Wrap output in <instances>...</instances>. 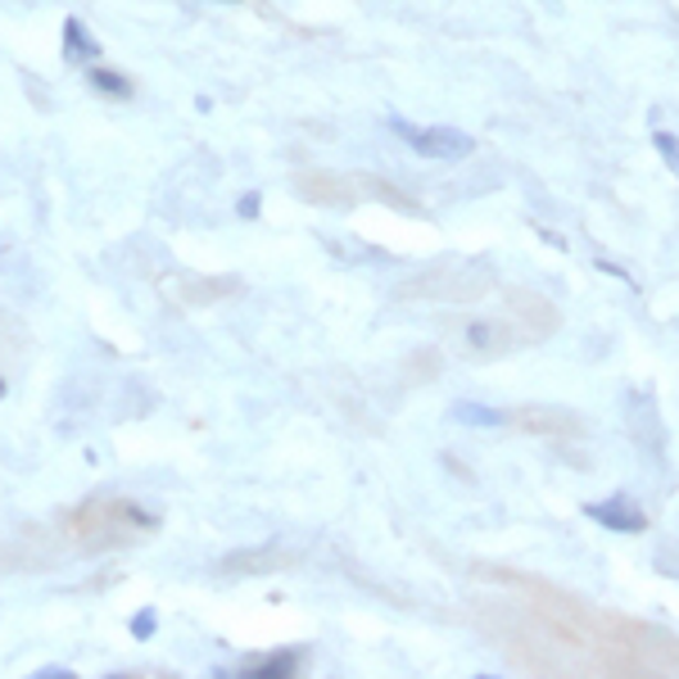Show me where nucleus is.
<instances>
[{
	"instance_id": "ddd939ff",
	"label": "nucleus",
	"mask_w": 679,
	"mask_h": 679,
	"mask_svg": "<svg viewBox=\"0 0 679 679\" xmlns=\"http://www.w3.org/2000/svg\"><path fill=\"white\" fill-rule=\"evenodd\" d=\"M0 254H6V246H0Z\"/></svg>"
},
{
	"instance_id": "f8f14e48",
	"label": "nucleus",
	"mask_w": 679,
	"mask_h": 679,
	"mask_svg": "<svg viewBox=\"0 0 679 679\" xmlns=\"http://www.w3.org/2000/svg\"><path fill=\"white\" fill-rule=\"evenodd\" d=\"M0 399H6V380H0Z\"/></svg>"
},
{
	"instance_id": "9b49d317",
	"label": "nucleus",
	"mask_w": 679,
	"mask_h": 679,
	"mask_svg": "<svg viewBox=\"0 0 679 679\" xmlns=\"http://www.w3.org/2000/svg\"><path fill=\"white\" fill-rule=\"evenodd\" d=\"M218 6H240V0H218Z\"/></svg>"
},
{
	"instance_id": "39448f33",
	"label": "nucleus",
	"mask_w": 679,
	"mask_h": 679,
	"mask_svg": "<svg viewBox=\"0 0 679 679\" xmlns=\"http://www.w3.org/2000/svg\"><path fill=\"white\" fill-rule=\"evenodd\" d=\"M295 666H300V652H272L259 666H250L246 675L250 679H285V675H295Z\"/></svg>"
},
{
	"instance_id": "9d476101",
	"label": "nucleus",
	"mask_w": 679,
	"mask_h": 679,
	"mask_svg": "<svg viewBox=\"0 0 679 679\" xmlns=\"http://www.w3.org/2000/svg\"><path fill=\"white\" fill-rule=\"evenodd\" d=\"M69 675H73L69 666H41L36 670V679H69Z\"/></svg>"
},
{
	"instance_id": "6e6552de",
	"label": "nucleus",
	"mask_w": 679,
	"mask_h": 679,
	"mask_svg": "<svg viewBox=\"0 0 679 679\" xmlns=\"http://www.w3.org/2000/svg\"><path fill=\"white\" fill-rule=\"evenodd\" d=\"M155 625H159V616H155L150 607H145L140 616H132V635H136V639H150V635H155Z\"/></svg>"
},
{
	"instance_id": "1a4fd4ad",
	"label": "nucleus",
	"mask_w": 679,
	"mask_h": 679,
	"mask_svg": "<svg viewBox=\"0 0 679 679\" xmlns=\"http://www.w3.org/2000/svg\"><path fill=\"white\" fill-rule=\"evenodd\" d=\"M259 205H263V200H259L254 190H250V196H240V205H236V209H240V218H259Z\"/></svg>"
},
{
	"instance_id": "f03ea898",
	"label": "nucleus",
	"mask_w": 679,
	"mask_h": 679,
	"mask_svg": "<svg viewBox=\"0 0 679 679\" xmlns=\"http://www.w3.org/2000/svg\"><path fill=\"white\" fill-rule=\"evenodd\" d=\"M585 516L607 525V530H616V535H639V530L648 525L644 508H635V499H629V494H612L607 503H589Z\"/></svg>"
},
{
	"instance_id": "7ed1b4c3",
	"label": "nucleus",
	"mask_w": 679,
	"mask_h": 679,
	"mask_svg": "<svg viewBox=\"0 0 679 679\" xmlns=\"http://www.w3.org/2000/svg\"><path fill=\"white\" fill-rule=\"evenodd\" d=\"M64 60L69 64H95L101 60V41L86 32L82 19H64Z\"/></svg>"
},
{
	"instance_id": "f257e3e1",
	"label": "nucleus",
	"mask_w": 679,
	"mask_h": 679,
	"mask_svg": "<svg viewBox=\"0 0 679 679\" xmlns=\"http://www.w3.org/2000/svg\"><path fill=\"white\" fill-rule=\"evenodd\" d=\"M390 132L408 145L412 155H421V159H445V164H453V159H467L476 150V140L467 132H458V127H417L404 114H390Z\"/></svg>"
},
{
	"instance_id": "423d86ee",
	"label": "nucleus",
	"mask_w": 679,
	"mask_h": 679,
	"mask_svg": "<svg viewBox=\"0 0 679 679\" xmlns=\"http://www.w3.org/2000/svg\"><path fill=\"white\" fill-rule=\"evenodd\" d=\"M453 421H467V426H499L503 412H499V408H484V404H453Z\"/></svg>"
},
{
	"instance_id": "0eeeda50",
	"label": "nucleus",
	"mask_w": 679,
	"mask_h": 679,
	"mask_svg": "<svg viewBox=\"0 0 679 679\" xmlns=\"http://www.w3.org/2000/svg\"><path fill=\"white\" fill-rule=\"evenodd\" d=\"M652 145H657V155L679 173V140H675V132H652Z\"/></svg>"
},
{
	"instance_id": "20e7f679",
	"label": "nucleus",
	"mask_w": 679,
	"mask_h": 679,
	"mask_svg": "<svg viewBox=\"0 0 679 679\" xmlns=\"http://www.w3.org/2000/svg\"><path fill=\"white\" fill-rule=\"evenodd\" d=\"M91 86L101 91V95H109V101H132V82L123 77V73H114V69H101V64H91Z\"/></svg>"
}]
</instances>
